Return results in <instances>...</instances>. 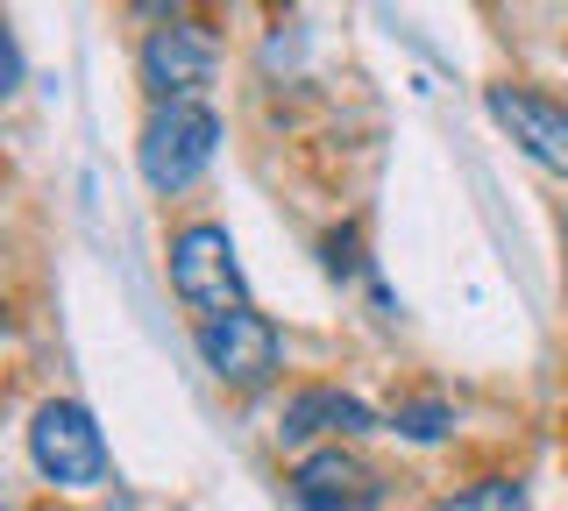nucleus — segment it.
<instances>
[{
  "mask_svg": "<svg viewBox=\"0 0 568 511\" xmlns=\"http://www.w3.org/2000/svg\"><path fill=\"white\" fill-rule=\"evenodd\" d=\"M292 498H298V511H384V483L363 454L320 448L292 469Z\"/></svg>",
  "mask_w": 568,
  "mask_h": 511,
  "instance_id": "obj_7",
  "label": "nucleus"
},
{
  "mask_svg": "<svg viewBox=\"0 0 568 511\" xmlns=\"http://www.w3.org/2000/svg\"><path fill=\"white\" fill-rule=\"evenodd\" d=\"M29 454H36V469H43L50 483H64V490L106 483V440L93 427V412H85V405H71V398H50L43 412H36Z\"/></svg>",
  "mask_w": 568,
  "mask_h": 511,
  "instance_id": "obj_3",
  "label": "nucleus"
},
{
  "mask_svg": "<svg viewBox=\"0 0 568 511\" xmlns=\"http://www.w3.org/2000/svg\"><path fill=\"white\" fill-rule=\"evenodd\" d=\"M490 121L540 171H561V178H568V100L532 93V85H490Z\"/></svg>",
  "mask_w": 568,
  "mask_h": 511,
  "instance_id": "obj_6",
  "label": "nucleus"
},
{
  "mask_svg": "<svg viewBox=\"0 0 568 511\" xmlns=\"http://www.w3.org/2000/svg\"><path fill=\"white\" fill-rule=\"evenodd\" d=\"M213 64H221V37L206 22H192V14H171L142 43V85L156 93V108L200 100V85H213Z\"/></svg>",
  "mask_w": 568,
  "mask_h": 511,
  "instance_id": "obj_4",
  "label": "nucleus"
},
{
  "mask_svg": "<svg viewBox=\"0 0 568 511\" xmlns=\"http://www.w3.org/2000/svg\"><path fill=\"white\" fill-rule=\"evenodd\" d=\"M369 427H377V412H369L363 398H348V391H298L292 405H284V419H277V440L298 448V440H313V433L348 440V433H369Z\"/></svg>",
  "mask_w": 568,
  "mask_h": 511,
  "instance_id": "obj_8",
  "label": "nucleus"
},
{
  "mask_svg": "<svg viewBox=\"0 0 568 511\" xmlns=\"http://www.w3.org/2000/svg\"><path fill=\"white\" fill-rule=\"evenodd\" d=\"M405 440H440L448 433V405H398V419H390Z\"/></svg>",
  "mask_w": 568,
  "mask_h": 511,
  "instance_id": "obj_10",
  "label": "nucleus"
},
{
  "mask_svg": "<svg viewBox=\"0 0 568 511\" xmlns=\"http://www.w3.org/2000/svg\"><path fill=\"white\" fill-rule=\"evenodd\" d=\"M200 356L227 391H263V384L277 377L284 341H277V327L263 320V313L242 306V313H221V320H200Z\"/></svg>",
  "mask_w": 568,
  "mask_h": 511,
  "instance_id": "obj_5",
  "label": "nucleus"
},
{
  "mask_svg": "<svg viewBox=\"0 0 568 511\" xmlns=\"http://www.w3.org/2000/svg\"><path fill=\"white\" fill-rule=\"evenodd\" d=\"M171 292L185 298L200 320H221V313H242L248 292H242V263H235V242H227V227H185V235L171 242Z\"/></svg>",
  "mask_w": 568,
  "mask_h": 511,
  "instance_id": "obj_2",
  "label": "nucleus"
},
{
  "mask_svg": "<svg viewBox=\"0 0 568 511\" xmlns=\"http://www.w3.org/2000/svg\"><path fill=\"white\" fill-rule=\"evenodd\" d=\"M440 511H526V490L511 483V476H490V483H469V490H455Z\"/></svg>",
  "mask_w": 568,
  "mask_h": 511,
  "instance_id": "obj_9",
  "label": "nucleus"
},
{
  "mask_svg": "<svg viewBox=\"0 0 568 511\" xmlns=\"http://www.w3.org/2000/svg\"><path fill=\"white\" fill-rule=\"evenodd\" d=\"M221 150V114L206 100H178V108H156L150 129H142V178L156 192H185Z\"/></svg>",
  "mask_w": 568,
  "mask_h": 511,
  "instance_id": "obj_1",
  "label": "nucleus"
}]
</instances>
